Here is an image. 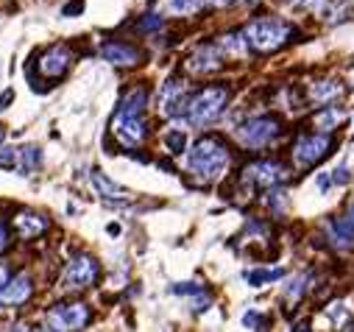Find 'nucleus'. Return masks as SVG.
I'll return each instance as SVG.
<instances>
[{
  "mask_svg": "<svg viewBox=\"0 0 354 332\" xmlns=\"http://www.w3.org/2000/svg\"><path fill=\"white\" fill-rule=\"evenodd\" d=\"M145 107H148V90H142V87L126 93V98L120 101V107L112 118V134L118 137V142L123 148H137L145 142V137H148Z\"/></svg>",
  "mask_w": 354,
  "mask_h": 332,
  "instance_id": "obj_1",
  "label": "nucleus"
},
{
  "mask_svg": "<svg viewBox=\"0 0 354 332\" xmlns=\"http://www.w3.org/2000/svg\"><path fill=\"white\" fill-rule=\"evenodd\" d=\"M185 168L187 174L201 182V185H209L215 179H221L229 168V148L221 137H201L190 151H187V159H185Z\"/></svg>",
  "mask_w": 354,
  "mask_h": 332,
  "instance_id": "obj_2",
  "label": "nucleus"
},
{
  "mask_svg": "<svg viewBox=\"0 0 354 332\" xmlns=\"http://www.w3.org/2000/svg\"><path fill=\"white\" fill-rule=\"evenodd\" d=\"M243 34H245L251 50H257V53H274L282 45H288V39L293 37V28L285 20H279V17H259V20L248 23Z\"/></svg>",
  "mask_w": 354,
  "mask_h": 332,
  "instance_id": "obj_3",
  "label": "nucleus"
},
{
  "mask_svg": "<svg viewBox=\"0 0 354 332\" xmlns=\"http://www.w3.org/2000/svg\"><path fill=\"white\" fill-rule=\"evenodd\" d=\"M226 104H229V90L226 87H204L196 95H190L185 120L190 126H209L223 115Z\"/></svg>",
  "mask_w": 354,
  "mask_h": 332,
  "instance_id": "obj_4",
  "label": "nucleus"
},
{
  "mask_svg": "<svg viewBox=\"0 0 354 332\" xmlns=\"http://www.w3.org/2000/svg\"><path fill=\"white\" fill-rule=\"evenodd\" d=\"M279 134H282V123L277 118H268V115L251 118L234 129V140L243 148H265V145L277 142Z\"/></svg>",
  "mask_w": 354,
  "mask_h": 332,
  "instance_id": "obj_5",
  "label": "nucleus"
},
{
  "mask_svg": "<svg viewBox=\"0 0 354 332\" xmlns=\"http://www.w3.org/2000/svg\"><path fill=\"white\" fill-rule=\"evenodd\" d=\"M48 326L56 332H81L93 321V310L84 302H67V304H53L45 315Z\"/></svg>",
  "mask_w": 354,
  "mask_h": 332,
  "instance_id": "obj_6",
  "label": "nucleus"
},
{
  "mask_svg": "<svg viewBox=\"0 0 354 332\" xmlns=\"http://www.w3.org/2000/svg\"><path fill=\"white\" fill-rule=\"evenodd\" d=\"M335 140L329 134H304L296 140L293 145V162L299 165V168H313V165H318L324 156H329Z\"/></svg>",
  "mask_w": 354,
  "mask_h": 332,
  "instance_id": "obj_7",
  "label": "nucleus"
},
{
  "mask_svg": "<svg viewBox=\"0 0 354 332\" xmlns=\"http://www.w3.org/2000/svg\"><path fill=\"white\" fill-rule=\"evenodd\" d=\"M98 274H101L98 263L90 255H78L75 260L67 263L62 282H64L67 290H86V288H93L98 282Z\"/></svg>",
  "mask_w": 354,
  "mask_h": 332,
  "instance_id": "obj_8",
  "label": "nucleus"
},
{
  "mask_svg": "<svg viewBox=\"0 0 354 332\" xmlns=\"http://www.w3.org/2000/svg\"><path fill=\"white\" fill-rule=\"evenodd\" d=\"M187 87L179 78H167L159 90V112L165 118H182L187 112Z\"/></svg>",
  "mask_w": 354,
  "mask_h": 332,
  "instance_id": "obj_9",
  "label": "nucleus"
},
{
  "mask_svg": "<svg viewBox=\"0 0 354 332\" xmlns=\"http://www.w3.org/2000/svg\"><path fill=\"white\" fill-rule=\"evenodd\" d=\"M243 179L257 185V187H277L288 179V171L282 168L279 162H268V159H262V162H251L248 168L243 171Z\"/></svg>",
  "mask_w": 354,
  "mask_h": 332,
  "instance_id": "obj_10",
  "label": "nucleus"
},
{
  "mask_svg": "<svg viewBox=\"0 0 354 332\" xmlns=\"http://www.w3.org/2000/svg\"><path fill=\"white\" fill-rule=\"evenodd\" d=\"M34 293V285H31V277L28 274H17L3 290H0V310H6V307H20L31 299Z\"/></svg>",
  "mask_w": 354,
  "mask_h": 332,
  "instance_id": "obj_11",
  "label": "nucleus"
},
{
  "mask_svg": "<svg viewBox=\"0 0 354 332\" xmlns=\"http://www.w3.org/2000/svg\"><path fill=\"white\" fill-rule=\"evenodd\" d=\"M223 64V50L218 45H201L190 59H187V70L196 75H207L215 73Z\"/></svg>",
  "mask_w": 354,
  "mask_h": 332,
  "instance_id": "obj_12",
  "label": "nucleus"
},
{
  "mask_svg": "<svg viewBox=\"0 0 354 332\" xmlns=\"http://www.w3.org/2000/svg\"><path fill=\"white\" fill-rule=\"evenodd\" d=\"M70 50L64 48V45H53L50 50H45L42 56H39V73L45 75V78H62L64 73H67V67H70Z\"/></svg>",
  "mask_w": 354,
  "mask_h": 332,
  "instance_id": "obj_13",
  "label": "nucleus"
},
{
  "mask_svg": "<svg viewBox=\"0 0 354 332\" xmlns=\"http://www.w3.org/2000/svg\"><path fill=\"white\" fill-rule=\"evenodd\" d=\"M101 56L118 67H134L142 62V53L134 48V45H126V42H104L101 45Z\"/></svg>",
  "mask_w": 354,
  "mask_h": 332,
  "instance_id": "obj_14",
  "label": "nucleus"
},
{
  "mask_svg": "<svg viewBox=\"0 0 354 332\" xmlns=\"http://www.w3.org/2000/svg\"><path fill=\"white\" fill-rule=\"evenodd\" d=\"M12 226H15V232H17L23 240H34V237L45 234L50 223H48L45 215H39V212H34V210H23V212L12 221Z\"/></svg>",
  "mask_w": 354,
  "mask_h": 332,
  "instance_id": "obj_15",
  "label": "nucleus"
},
{
  "mask_svg": "<svg viewBox=\"0 0 354 332\" xmlns=\"http://www.w3.org/2000/svg\"><path fill=\"white\" fill-rule=\"evenodd\" d=\"M93 187H95V193L104 199V201H109V204H126L129 199H131V193L126 190V187H120V185H115L106 174H101V171H93Z\"/></svg>",
  "mask_w": 354,
  "mask_h": 332,
  "instance_id": "obj_16",
  "label": "nucleus"
},
{
  "mask_svg": "<svg viewBox=\"0 0 354 332\" xmlns=\"http://www.w3.org/2000/svg\"><path fill=\"white\" fill-rule=\"evenodd\" d=\"M340 95H343V84H340L337 78L315 81V84L310 87V98H313V104H321L324 109H326V104H335Z\"/></svg>",
  "mask_w": 354,
  "mask_h": 332,
  "instance_id": "obj_17",
  "label": "nucleus"
},
{
  "mask_svg": "<svg viewBox=\"0 0 354 332\" xmlns=\"http://www.w3.org/2000/svg\"><path fill=\"white\" fill-rule=\"evenodd\" d=\"M326 237L332 240V246L337 248H346L354 243V226L346 221V218H335L326 223Z\"/></svg>",
  "mask_w": 354,
  "mask_h": 332,
  "instance_id": "obj_18",
  "label": "nucleus"
},
{
  "mask_svg": "<svg viewBox=\"0 0 354 332\" xmlns=\"http://www.w3.org/2000/svg\"><path fill=\"white\" fill-rule=\"evenodd\" d=\"M207 3L204 0H162L159 9L165 15H173V17H187V15H196L198 9H204Z\"/></svg>",
  "mask_w": 354,
  "mask_h": 332,
  "instance_id": "obj_19",
  "label": "nucleus"
},
{
  "mask_svg": "<svg viewBox=\"0 0 354 332\" xmlns=\"http://www.w3.org/2000/svg\"><path fill=\"white\" fill-rule=\"evenodd\" d=\"M42 165V151L37 148V145H26V148H20V165H17V171H20V176H31L37 168Z\"/></svg>",
  "mask_w": 354,
  "mask_h": 332,
  "instance_id": "obj_20",
  "label": "nucleus"
},
{
  "mask_svg": "<svg viewBox=\"0 0 354 332\" xmlns=\"http://www.w3.org/2000/svg\"><path fill=\"white\" fill-rule=\"evenodd\" d=\"M218 48L223 50V56H245L248 39H245V34H226L218 39Z\"/></svg>",
  "mask_w": 354,
  "mask_h": 332,
  "instance_id": "obj_21",
  "label": "nucleus"
},
{
  "mask_svg": "<svg viewBox=\"0 0 354 332\" xmlns=\"http://www.w3.org/2000/svg\"><path fill=\"white\" fill-rule=\"evenodd\" d=\"M343 120V109H337V107H326L324 112H318L315 115V126L321 129V134H326V131H332V129H337V123Z\"/></svg>",
  "mask_w": 354,
  "mask_h": 332,
  "instance_id": "obj_22",
  "label": "nucleus"
},
{
  "mask_svg": "<svg viewBox=\"0 0 354 332\" xmlns=\"http://www.w3.org/2000/svg\"><path fill=\"white\" fill-rule=\"evenodd\" d=\"M282 268H259V271H245V282L251 288H262L265 282H274V279H282Z\"/></svg>",
  "mask_w": 354,
  "mask_h": 332,
  "instance_id": "obj_23",
  "label": "nucleus"
},
{
  "mask_svg": "<svg viewBox=\"0 0 354 332\" xmlns=\"http://www.w3.org/2000/svg\"><path fill=\"white\" fill-rule=\"evenodd\" d=\"M346 182H348V168L346 165H337L335 171L318 176V190H329V187H337V185H346Z\"/></svg>",
  "mask_w": 354,
  "mask_h": 332,
  "instance_id": "obj_24",
  "label": "nucleus"
},
{
  "mask_svg": "<svg viewBox=\"0 0 354 332\" xmlns=\"http://www.w3.org/2000/svg\"><path fill=\"white\" fill-rule=\"evenodd\" d=\"M165 145L170 148V154H182V151H185V145H187V137H185V131H179V129L167 131V134H165Z\"/></svg>",
  "mask_w": 354,
  "mask_h": 332,
  "instance_id": "obj_25",
  "label": "nucleus"
},
{
  "mask_svg": "<svg viewBox=\"0 0 354 332\" xmlns=\"http://www.w3.org/2000/svg\"><path fill=\"white\" fill-rule=\"evenodd\" d=\"M17 165H20V151L0 145V168H17Z\"/></svg>",
  "mask_w": 354,
  "mask_h": 332,
  "instance_id": "obj_26",
  "label": "nucleus"
},
{
  "mask_svg": "<svg viewBox=\"0 0 354 332\" xmlns=\"http://www.w3.org/2000/svg\"><path fill=\"white\" fill-rule=\"evenodd\" d=\"M12 332H56V329H50V326H26V324H17V326H12Z\"/></svg>",
  "mask_w": 354,
  "mask_h": 332,
  "instance_id": "obj_27",
  "label": "nucleus"
},
{
  "mask_svg": "<svg viewBox=\"0 0 354 332\" xmlns=\"http://www.w3.org/2000/svg\"><path fill=\"white\" fill-rule=\"evenodd\" d=\"M9 246V229H6V223L0 221V252H3V248Z\"/></svg>",
  "mask_w": 354,
  "mask_h": 332,
  "instance_id": "obj_28",
  "label": "nucleus"
},
{
  "mask_svg": "<svg viewBox=\"0 0 354 332\" xmlns=\"http://www.w3.org/2000/svg\"><path fill=\"white\" fill-rule=\"evenodd\" d=\"M9 282H12V274H9V268H6V266H0V290H3Z\"/></svg>",
  "mask_w": 354,
  "mask_h": 332,
  "instance_id": "obj_29",
  "label": "nucleus"
},
{
  "mask_svg": "<svg viewBox=\"0 0 354 332\" xmlns=\"http://www.w3.org/2000/svg\"><path fill=\"white\" fill-rule=\"evenodd\" d=\"M78 12H84V3H70V6H64V17H70V15H78Z\"/></svg>",
  "mask_w": 354,
  "mask_h": 332,
  "instance_id": "obj_30",
  "label": "nucleus"
},
{
  "mask_svg": "<svg viewBox=\"0 0 354 332\" xmlns=\"http://www.w3.org/2000/svg\"><path fill=\"white\" fill-rule=\"evenodd\" d=\"M288 3H293V6H318V3H324V0H288Z\"/></svg>",
  "mask_w": 354,
  "mask_h": 332,
  "instance_id": "obj_31",
  "label": "nucleus"
}]
</instances>
